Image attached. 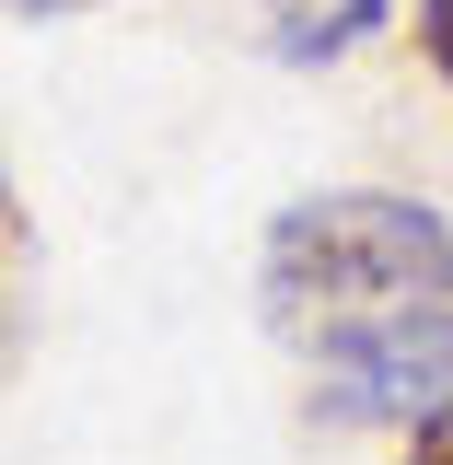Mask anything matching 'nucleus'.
Segmentation results:
<instances>
[{"mask_svg": "<svg viewBox=\"0 0 453 465\" xmlns=\"http://www.w3.org/2000/svg\"><path fill=\"white\" fill-rule=\"evenodd\" d=\"M256 302L302 361L453 314V222L396 186H314L256 244Z\"/></svg>", "mask_w": 453, "mask_h": 465, "instance_id": "obj_1", "label": "nucleus"}, {"mask_svg": "<svg viewBox=\"0 0 453 465\" xmlns=\"http://www.w3.org/2000/svg\"><path fill=\"white\" fill-rule=\"evenodd\" d=\"M384 12H396V0H244L256 47L291 58V70H338L349 47H372V35H384Z\"/></svg>", "mask_w": 453, "mask_h": 465, "instance_id": "obj_2", "label": "nucleus"}, {"mask_svg": "<svg viewBox=\"0 0 453 465\" xmlns=\"http://www.w3.org/2000/svg\"><path fill=\"white\" fill-rule=\"evenodd\" d=\"M407 465H453V407H430V419H407Z\"/></svg>", "mask_w": 453, "mask_h": 465, "instance_id": "obj_3", "label": "nucleus"}, {"mask_svg": "<svg viewBox=\"0 0 453 465\" xmlns=\"http://www.w3.org/2000/svg\"><path fill=\"white\" fill-rule=\"evenodd\" d=\"M419 47H430V70L453 82V0H419Z\"/></svg>", "mask_w": 453, "mask_h": 465, "instance_id": "obj_4", "label": "nucleus"}, {"mask_svg": "<svg viewBox=\"0 0 453 465\" xmlns=\"http://www.w3.org/2000/svg\"><path fill=\"white\" fill-rule=\"evenodd\" d=\"M24 24H58V12H94V0H12Z\"/></svg>", "mask_w": 453, "mask_h": 465, "instance_id": "obj_5", "label": "nucleus"}]
</instances>
